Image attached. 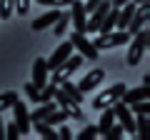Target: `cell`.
<instances>
[{"label": "cell", "mask_w": 150, "mask_h": 140, "mask_svg": "<svg viewBox=\"0 0 150 140\" xmlns=\"http://www.w3.org/2000/svg\"><path fill=\"white\" fill-rule=\"evenodd\" d=\"M10 110L15 113V125H18V130H20V135H28V133H30V128H33V123H30V113H28L25 103L15 100Z\"/></svg>", "instance_id": "7"}, {"label": "cell", "mask_w": 150, "mask_h": 140, "mask_svg": "<svg viewBox=\"0 0 150 140\" xmlns=\"http://www.w3.org/2000/svg\"><path fill=\"white\" fill-rule=\"evenodd\" d=\"M125 83H115V85H110L108 88V90H103L100 95L95 98V100H93V108L95 110H103V108H110L112 103L115 100H120V95H123V90H125Z\"/></svg>", "instance_id": "4"}, {"label": "cell", "mask_w": 150, "mask_h": 140, "mask_svg": "<svg viewBox=\"0 0 150 140\" xmlns=\"http://www.w3.org/2000/svg\"><path fill=\"white\" fill-rule=\"evenodd\" d=\"M100 3H103V0H85V3H83V8H85V13H93Z\"/></svg>", "instance_id": "33"}, {"label": "cell", "mask_w": 150, "mask_h": 140, "mask_svg": "<svg viewBox=\"0 0 150 140\" xmlns=\"http://www.w3.org/2000/svg\"><path fill=\"white\" fill-rule=\"evenodd\" d=\"M5 138V125H3V118H0V140Z\"/></svg>", "instance_id": "34"}, {"label": "cell", "mask_w": 150, "mask_h": 140, "mask_svg": "<svg viewBox=\"0 0 150 140\" xmlns=\"http://www.w3.org/2000/svg\"><path fill=\"white\" fill-rule=\"evenodd\" d=\"M58 138H60V140H70V138H73V133H70V128H68V125H65V123H60Z\"/></svg>", "instance_id": "32"}, {"label": "cell", "mask_w": 150, "mask_h": 140, "mask_svg": "<svg viewBox=\"0 0 150 140\" xmlns=\"http://www.w3.org/2000/svg\"><path fill=\"white\" fill-rule=\"evenodd\" d=\"M70 43H73V48L78 50L85 60H98V53H100V50L93 45V40H88L85 33H78V30H75L73 38H70Z\"/></svg>", "instance_id": "5"}, {"label": "cell", "mask_w": 150, "mask_h": 140, "mask_svg": "<svg viewBox=\"0 0 150 140\" xmlns=\"http://www.w3.org/2000/svg\"><path fill=\"white\" fill-rule=\"evenodd\" d=\"M130 35L128 30H110V33H98V38L93 40L98 50H110V48H118V45H125L130 43Z\"/></svg>", "instance_id": "3"}, {"label": "cell", "mask_w": 150, "mask_h": 140, "mask_svg": "<svg viewBox=\"0 0 150 140\" xmlns=\"http://www.w3.org/2000/svg\"><path fill=\"white\" fill-rule=\"evenodd\" d=\"M15 13V0H0V20H8Z\"/></svg>", "instance_id": "23"}, {"label": "cell", "mask_w": 150, "mask_h": 140, "mask_svg": "<svg viewBox=\"0 0 150 140\" xmlns=\"http://www.w3.org/2000/svg\"><path fill=\"white\" fill-rule=\"evenodd\" d=\"M5 138H8V140H15V138H20V130H18V125H15V123H10V125L5 128Z\"/></svg>", "instance_id": "31"}, {"label": "cell", "mask_w": 150, "mask_h": 140, "mask_svg": "<svg viewBox=\"0 0 150 140\" xmlns=\"http://www.w3.org/2000/svg\"><path fill=\"white\" fill-rule=\"evenodd\" d=\"M110 10V0H103L100 5L95 8L93 13H88V20H85V35H90V33H98V28H100V20L105 18V13Z\"/></svg>", "instance_id": "8"}, {"label": "cell", "mask_w": 150, "mask_h": 140, "mask_svg": "<svg viewBox=\"0 0 150 140\" xmlns=\"http://www.w3.org/2000/svg\"><path fill=\"white\" fill-rule=\"evenodd\" d=\"M130 108H133V115H148L150 113V103L148 100H138V103H133Z\"/></svg>", "instance_id": "27"}, {"label": "cell", "mask_w": 150, "mask_h": 140, "mask_svg": "<svg viewBox=\"0 0 150 140\" xmlns=\"http://www.w3.org/2000/svg\"><path fill=\"white\" fill-rule=\"evenodd\" d=\"M30 10V0H15V13L18 15H28Z\"/></svg>", "instance_id": "30"}, {"label": "cell", "mask_w": 150, "mask_h": 140, "mask_svg": "<svg viewBox=\"0 0 150 140\" xmlns=\"http://www.w3.org/2000/svg\"><path fill=\"white\" fill-rule=\"evenodd\" d=\"M60 90H63V93H65V95H68L73 103H78V105H80V103L85 100V98H83L85 93H83L80 88L75 85V83H70V80H63V83H60Z\"/></svg>", "instance_id": "18"}, {"label": "cell", "mask_w": 150, "mask_h": 140, "mask_svg": "<svg viewBox=\"0 0 150 140\" xmlns=\"http://www.w3.org/2000/svg\"><path fill=\"white\" fill-rule=\"evenodd\" d=\"M135 3L130 0V3H125L123 8H118V20H115V28L118 30H125V28L130 25V20H133V15H135Z\"/></svg>", "instance_id": "14"}, {"label": "cell", "mask_w": 150, "mask_h": 140, "mask_svg": "<svg viewBox=\"0 0 150 140\" xmlns=\"http://www.w3.org/2000/svg\"><path fill=\"white\" fill-rule=\"evenodd\" d=\"M33 125H35V133L40 135V138H45V140H58V130H55L53 125H48L45 120H33Z\"/></svg>", "instance_id": "20"}, {"label": "cell", "mask_w": 150, "mask_h": 140, "mask_svg": "<svg viewBox=\"0 0 150 140\" xmlns=\"http://www.w3.org/2000/svg\"><path fill=\"white\" fill-rule=\"evenodd\" d=\"M85 20H88V13L83 8V0H73L70 3V23H75L78 33H85Z\"/></svg>", "instance_id": "11"}, {"label": "cell", "mask_w": 150, "mask_h": 140, "mask_svg": "<svg viewBox=\"0 0 150 140\" xmlns=\"http://www.w3.org/2000/svg\"><path fill=\"white\" fill-rule=\"evenodd\" d=\"M70 55H73V43H70V40H68V43H60L58 48L53 50V55L45 60V63H48V70H53L55 65H60L63 60H68Z\"/></svg>", "instance_id": "13"}, {"label": "cell", "mask_w": 150, "mask_h": 140, "mask_svg": "<svg viewBox=\"0 0 150 140\" xmlns=\"http://www.w3.org/2000/svg\"><path fill=\"white\" fill-rule=\"evenodd\" d=\"M60 10H63V8H53V10L43 13L40 18H35V20H33V30H45V28H53V23L58 20Z\"/></svg>", "instance_id": "16"}, {"label": "cell", "mask_w": 150, "mask_h": 140, "mask_svg": "<svg viewBox=\"0 0 150 140\" xmlns=\"http://www.w3.org/2000/svg\"><path fill=\"white\" fill-rule=\"evenodd\" d=\"M100 123H98V135H105L108 130H110V125L115 123V110H112V105L110 108H103L100 110Z\"/></svg>", "instance_id": "19"}, {"label": "cell", "mask_w": 150, "mask_h": 140, "mask_svg": "<svg viewBox=\"0 0 150 140\" xmlns=\"http://www.w3.org/2000/svg\"><path fill=\"white\" fill-rule=\"evenodd\" d=\"M123 133H125V130H123V125H120V123H118V125L112 123V125H110V130H108V133L103 135V138H105V140H120V135H123Z\"/></svg>", "instance_id": "25"}, {"label": "cell", "mask_w": 150, "mask_h": 140, "mask_svg": "<svg viewBox=\"0 0 150 140\" xmlns=\"http://www.w3.org/2000/svg\"><path fill=\"white\" fill-rule=\"evenodd\" d=\"M148 15H150V8H148V3H145V5H138V8H135V15H133V20H130V25L125 28V30H128L130 35H135L138 30H143V28L148 25Z\"/></svg>", "instance_id": "12"}, {"label": "cell", "mask_w": 150, "mask_h": 140, "mask_svg": "<svg viewBox=\"0 0 150 140\" xmlns=\"http://www.w3.org/2000/svg\"><path fill=\"white\" fill-rule=\"evenodd\" d=\"M112 110H115V118L120 120V125H123L125 133L135 135V115H133V110H130V105H125L123 100H115L112 103Z\"/></svg>", "instance_id": "6"}, {"label": "cell", "mask_w": 150, "mask_h": 140, "mask_svg": "<svg viewBox=\"0 0 150 140\" xmlns=\"http://www.w3.org/2000/svg\"><path fill=\"white\" fill-rule=\"evenodd\" d=\"M23 90H25V95L30 98V100L35 103V105L40 103V88H35L33 83H25V88H23Z\"/></svg>", "instance_id": "26"}, {"label": "cell", "mask_w": 150, "mask_h": 140, "mask_svg": "<svg viewBox=\"0 0 150 140\" xmlns=\"http://www.w3.org/2000/svg\"><path fill=\"white\" fill-rule=\"evenodd\" d=\"M70 25V10H60L58 20L53 23V30H55V38H60V35H65V30H68Z\"/></svg>", "instance_id": "21"}, {"label": "cell", "mask_w": 150, "mask_h": 140, "mask_svg": "<svg viewBox=\"0 0 150 140\" xmlns=\"http://www.w3.org/2000/svg\"><path fill=\"white\" fill-rule=\"evenodd\" d=\"M135 135H138L140 140L148 135V115H138V118H135Z\"/></svg>", "instance_id": "24"}, {"label": "cell", "mask_w": 150, "mask_h": 140, "mask_svg": "<svg viewBox=\"0 0 150 140\" xmlns=\"http://www.w3.org/2000/svg\"><path fill=\"white\" fill-rule=\"evenodd\" d=\"M15 100H18V93H15V90H5V93H0V113L10 110Z\"/></svg>", "instance_id": "22"}, {"label": "cell", "mask_w": 150, "mask_h": 140, "mask_svg": "<svg viewBox=\"0 0 150 140\" xmlns=\"http://www.w3.org/2000/svg\"><path fill=\"white\" fill-rule=\"evenodd\" d=\"M83 63H85V58H83V55H70L68 60H63L60 65H55V68H53V78H50L48 83L60 85L63 80H70V78H73V73L80 68Z\"/></svg>", "instance_id": "2"}, {"label": "cell", "mask_w": 150, "mask_h": 140, "mask_svg": "<svg viewBox=\"0 0 150 140\" xmlns=\"http://www.w3.org/2000/svg\"><path fill=\"white\" fill-rule=\"evenodd\" d=\"M98 135V125H85V128L78 133V140H90V138H95Z\"/></svg>", "instance_id": "28"}, {"label": "cell", "mask_w": 150, "mask_h": 140, "mask_svg": "<svg viewBox=\"0 0 150 140\" xmlns=\"http://www.w3.org/2000/svg\"><path fill=\"white\" fill-rule=\"evenodd\" d=\"M55 108H58V103H55V100H45V103H38V108L33 110V115H30V123H33V120H45V118H48V115L53 113Z\"/></svg>", "instance_id": "17"}, {"label": "cell", "mask_w": 150, "mask_h": 140, "mask_svg": "<svg viewBox=\"0 0 150 140\" xmlns=\"http://www.w3.org/2000/svg\"><path fill=\"white\" fill-rule=\"evenodd\" d=\"M48 80H50V70H48L45 58H35V63H33V80L30 83L35 88H43Z\"/></svg>", "instance_id": "10"}, {"label": "cell", "mask_w": 150, "mask_h": 140, "mask_svg": "<svg viewBox=\"0 0 150 140\" xmlns=\"http://www.w3.org/2000/svg\"><path fill=\"white\" fill-rule=\"evenodd\" d=\"M103 78H105V70H103V68H95V70H90V73H88V75L83 78L80 83H78V88H80L83 93H90L93 88H95L98 83L103 80Z\"/></svg>", "instance_id": "15"}, {"label": "cell", "mask_w": 150, "mask_h": 140, "mask_svg": "<svg viewBox=\"0 0 150 140\" xmlns=\"http://www.w3.org/2000/svg\"><path fill=\"white\" fill-rule=\"evenodd\" d=\"M148 40H150V35H148V28H143V30H138L130 38V48H128V58H125V63L128 65H138L140 60H143V55H145V50H148Z\"/></svg>", "instance_id": "1"}, {"label": "cell", "mask_w": 150, "mask_h": 140, "mask_svg": "<svg viewBox=\"0 0 150 140\" xmlns=\"http://www.w3.org/2000/svg\"><path fill=\"white\" fill-rule=\"evenodd\" d=\"M135 5H145V3H148V0H133Z\"/></svg>", "instance_id": "35"}, {"label": "cell", "mask_w": 150, "mask_h": 140, "mask_svg": "<svg viewBox=\"0 0 150 140\" xmlns=\"http://www.w3.org/2000/svg\"><path fill=\"white\" fill-rule=\"evenodd\" d=\"M40 5H48V8H70L73 0H35Z\"/></svg>", "instance_id": "29"}, {"label": "cell", "mask_w": 150, "mask_h": 140, "mask_svg": "<svg viewBox=\"0 0 150 140\" xmlns=\"http://www.w3.org/2000/svg\"><path fill=\"white\" fill-rule=\"evenodd\" d=\"M148 98H150V83H143V85H138V88H125L123 95H120V100H123L125 105H133V103H138V100H148Z\"/></svg>", "instance_id": "9"}]
</instances>
